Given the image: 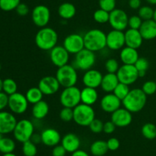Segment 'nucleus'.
I'll list each match as a JSON object with an SVG mask.
<instances>
[{
    "label": "nucleus",
    "instance_id": "nucleus-1",
    "mask_svg": "<svg viewBox=\"0 0 156 156\" xmlns=\"http://www.w3.org/2000/svg\"><path fill=\"white\" fill-rule=\"evenodd\" d=\"M147 95L142 89L134 88L130 90L127 96L122 100V105L131 113H139L146 106Z\"/></svg>",
    "mask_w": 156,
    "mask_h": 156
},
{
    "label": "nucleus",
    "instance_id": "nucleus-2",
    "mask_svg": "<svg viewBox=\"0 0 156 156\" xmlns=\"http://www.w3.org/2000/svg\"><path fill=\"white\" fill-rule=\"evenodd\" d=\"M83 37L85 48L94 53L100 51L107 47V34L101 29H91L88 31Z\"/></svg>",
    "mask_w": 156,
    "mask_h": 156
},
{
    "label": "nucleus",
    "instance_id": "nucleus-3",
    "mask_svg": "<svg viewBox=\"0 0 156 156\" xmlns=\"http://www.w3.org/2000/svg\"><path fill=\"white\" fill-rule=\"evenodd\" d=\"M58 34L50 27L41 28L36 34L35 44L42 50H50L57 45Z\"/></svg>",
    "mask_w": 156,
    "mask_h": 156
},
{
    "label": "nucleus",
    "instance_id": "nucleus-4",
    "mask_svg": "<svg viewBox=\"0 0 156 156\" xmlns=\"http://www.w3.org/2000/svg\"><path fill=\"white\" fill-rule=\"evenodd\" d=\"M95 119V112L92 106L81 102L73 109V121L80 126H88Z\"/></svg>",
    "mask_w": 156,
    "mask_h": 156
},
{
    "label": "nucleus",
    "instance_id": "nucleus-5",
    "mask_svg": "<svg viewBox=\"0 0 156 156\" xmlns=\"http://www.w3.org/2000/svg\"><path fill=\"white\" fill-rule=\"evenodd\" d=\"M56 77L60 86L64 88L76 86L78 81V73L76 68L71 64H66L59 67L56 70Z\"/></svg>",
    "mask_w": 156,
    "mask_h": 156
},
{
    "label": "nucleus",
    "instance_id": "nucleus-6",
    "mask_svg": "<svg viewBox=\"0 0 156 156\" xmlns=\"http://www.w3.org/2000/svg\"><path fill=\"white\" fill-rule=\"evenodd\" d=\"M34 133V125L33 122L29 119H23L17 122L13 136L18 142L24 143L30 140L32 136Z\"/></svg>",
    "mask_w": 156,
    "mask_h": 156
},
{
    "label": "nucleus",
    "instance_id": "nucleus-7",
    "mask_svg": "<svg viewBox=\"0 0 156 156\" xmlns=\"http://www.w3.org/2000/svg\"><path fill=\"white\" fill-rule=\"evenodd\" d=\"M59 101L63 107L74 109L81 103V90L76 86L66 87L61 92Z\"/></svg>",
    "mask_w": 156,
    "mask_h": 156
},
{
    "label": "nucleus",
    "instance_id": "nucleus-8",
    "mask_svg": "<svg viewBox=\"0 0 156 156\" xmlns=\"http://www.w3.org/2000/svg\"><path fill=\"white\" fill-rule=\"evenodd\" d=\"M96 62L95 53L91 50L84 48L75 55L74 67L79 70H87L92 69L93 66Z\"/></svg>",
    "mask_w": 156,
    "mask_h": 156
},
{
    "label": "nucleus",
    "instance_id": "nucleus-9",
    "mask_svg": "<svg viewBox=\"0 0 156 156\" xmlns=\"http://www.w3.org/2000/svg\"><path fill=\"white\" fill-rule=\"evenodd\" d=\"M28 101L25 95L21 93H14L9 96V104L8 107L14 114H23L25 113L28 107Z\"/></svg>",
    "mask_w": 156,
    "mask_h": 156
},
{
    "label": "nucleus",
    "instance_id": "nucleus-10",
    "mask_svg": "<svg viewBox=\"0 0 156 156\" xmlns=\"http://www.w3.org/2000/svg\"><path fill=\"white\" fill-rule=\"evenodd\" d=\"M50 10L44 5H38L35 6L31 12V18L33 23L39 28L47 27L50 20Z\"/></svg>",
    "mask_w": 156,
    "mask_h": 156
},
{
    "label": "nucleus",
    "instance_id": "nucleus-11",
    "mask_svg": "<svg viewBox=\"0 0 156 156\" xmlns=\"http://www.w3.org/2000/svg\"><path fill=\"white\" fill-rule=\"evenodd\" d=\"M120 83L129 86L133 84L140 78L139 72L134 65L123 64L120 66L117 73Z\"/></svg>",
    "mask_w": 156,
    "mask_h": 156
},
{
    "label": "nucleus",
    "instance_id": "nucleus-12",
    "mask_svg": "<svg viewBox=\"0 0 156 156\" xmlns=\"http://www.w3.org/2000/svg\"><path fill=\"white\" fill-rule=\"evenodd\" d=\"M128 21L129 17L123 9H115L110 12L109 24L114 30L125 31L128 27Z\"/></svg>",
    "mask_w": 156,
    "mask_h": 156
},
{
    "label": "nucleus",
    "instance_id": "nucleus-13",
    "mask_svg": "<svg viewBox=\"0 0 156 156\" xmlns=\"http://www.w3.org/2000/svg\"><path fill=\"white\" fill-rule=\"evenodd\" d=\"M62 46L69 53L76 55L85 48L84 37L77 33L70 34L65 38Z\"/></svg>",
    "mask_w": 156,
    "mask_h": 156
},
{
    "label": "nucleus",
    "instance_id": "nucleus-14",
    "mask_svg": "<svg viewBox=\"0 0 156 156\" xmlns=\"http://www.w3.org/2000/svg\"><path fill=\"white\" fill-rule=\"evenodd\" d=\"M38 87L44 95L51 96L59 91L60 84L56 76H46L40 80Z\"/></svg>",
    "mask_w": 156,
    "mask_h": 156
},
{
    "label": "nucleus",
    "instance_id": "nucleus-15",
    "mask_svg": "<svg viewBox=\"0 0 156 156\" xmlns=\"http://www.w3.org/2000/svg\"><path fill=\"white\" fill-rule=\"evenodd\" d=\"M69 54L63 46L56 45L50 50V59L52 64L59 68L68 64Z\"/></svg>",
    "mask_w": 156,
    "mask_h": 156
},
{
    "label": "nucleus",
    "instance_id": "nucleus-16",
    "mask_svg": "<svg viewBox=\"0 0 156 156\" xmlns=\"http://www.w3.org/2000/svg\"><path fill=\"white\" fill-rule=\"evenodd\" d=\"M126 45L125 33L122 31L111 30L107 34V47L112 50H121Z\"/></svg>",
    "mask_w": 156,
    "mask_h": 156
},
{
    "label": "nucleus",
    "instance_id": "nucleus-17",
    "mask_svg": "<svg viewBox=\"0 0 156 156\" xmlns=\"http://www.w3.org/2000/svg\"><path fill=\"white\" fill-rule=\"evenodd\" d=\"M17 119L15 115L8 111H0V133L7 135L13 132L17 124Z\"/></svg>",
    "mask_w": 156,
    "mask_h": 156
},
{
    "label": "nucleus",
    "instance_id": "nucleus-18",
    "mask_svg": "<svg viewBox=\"0 0 156 156\" xmlns=\"http://www.w3.org/2000/svg\"><path fill=\"white\" fill-rule=\"evenodd\" d=\"M111 120L115 124L117 127L124 128V127L130 125L131 122H132V113L125 109L124 107L123 108L120 107V109L111 113Z\"/></svg>",
    "mask_w": 156,
    "mask_h": 156
},
{
    "label": "nucleus",
    "instance_id": "nucleus-19",
    "mask_svg": "<svg viewBox=\"0 0 156 156\" xmlns=\"http://www.w3.org/2000/svg\"><path fill=\"white\" fill-rule=\"evenodd\" d=\"M122 105V101L113 93H107L101 99V108L105 113H113L120 109Z\"/></svg>",
    "mask_w": 156,
    "mask_h": 156
},
{
    "label": "nucleus",
    "instance_id": "nucleus-20",
    "mask_svg": "<svg viewBox=\"0 0 156 156\" xmlns=\"http://www.w3.org/2000/svg\"><path fill=\"white\" fill-rule=\"evenodd\" d=\"M102 79H103V74L101 72L95 69H90L87 71H85V73L82 76V83L85 87L96 89L101 87Z\"/></svg>",
    "mask_w": 156,
    "mask_h": 156
},
{
    "label": "nucleus",
    "instance_id": "nucleus-21",
    "mask_svg": "<svg viewBox=\"0 0 156 156\" xmlns=\"http://www.w3.org/2000/svg\"><path fill=\"white\" fill-rule=\"evenodd\" d=\"M41 142L46 146L54 147L59 145L61 142L62 137L60 133L56 129L53 128H48L44 129L41 133Z\"/></svg>",
    "mask_w": 156,
    "mask_h": 156
},
{
    "label": "nucleus",
    "instance_id": "nucleus-22",
    "mask_svg": "<svg viewBox=\"0 0 156 156\" xmlns=\"http://www.w3.org/2000/svg\"><path fill=\"white\" fill-rule=\"evenodd\" d=\"M143 40L140 30L129 28L125 32V43L127 47L139 49L143 44Z\"/></svg>",
    "mask_w": 156,
    "mask_h": 156
},
{
    "label": "nucleus",
    "instance_id": "nucleus-23",
    "mask_svg": "<svg viewBox=\"0 0 156 156\" xmlns=\"http://www.w3.org/2000/svg\"><path fill=\"white\" fill-rule=\"evenodd\" d=\"M61 145L64 147L67 152L73 153L79 149L81 145V141L79 136L75 133H67L61 140Z\"/></svg>",
    "mask_w": 156,
    "mask_h": 156
},
{
    "label": "nucleus",
    "instance_id": "nucleus-24",
    "mask_svg": "<svg viewBox=\"0 0 156 156\" xmlns=\"http://www.w3.org/2000/svg\"><path fill=\"white\" fill-rule=\"evenodd\" d=\"M120 58L123 64L134 65L137 60L140 58L137 49L132 48L126 46L120 50Z\"/></svg>",
    "mask_w": 156,
    "mask_h": 156
},
{
    "label": "nucleus",
    "instance_id": "nucleus-25",
    "mask_svg": "<svg viewBox=\"0 0 156 156\" xmlns=\"http://www.w3.org/2000/svg\"><path fill=\"white\" fill-rule=\"evenodd\" d=\"M144 40H152L156 38V21L153 19L143 21L139 29Z\"/></svg>",
    "mask_w": 156,
    "mask_h": 156
},
{
    "label": "nucleus",
    "instance_id": "nucleus-26",
    "mask_svg": "<svg viewBox=\"0 0 156 156\" xmlns=\"http://www.w3.org/2000/svg\"><path fill=\"white\" fill-rule=\"evenodd\" d=\"M119 83H120V81L117 77V73H107L106 74L103 76L101 87L105 93H113Z\"/></svg>",
    "mask_w": 156,
    "mask_h": 156
},
{
    "label": "nucleus",
    "instance_id": "nucleus-27",
    "mask_svg": "<svg viewBox=\"0 0 156 156\" xmlns=\"http://www.w3.org/2000/svg\"><path fill=\"white\" fill-rule=\"evenodd\" d=\"M98 99V93L97 90L91 87H85L81 90V102L86 105L92 106Z\"/></svg>",
    "mask_w": 156,
    "mask_h": 156
},
{
    "label": "nucleus",
    "instance_id": "nucleus-28",
    "mask_svg": "<svg viewBox=\"0 0 156 156\" xmlns=\"http://www.w3.org/2000/svg\"><path fill=\"white\" fill-rule=\"evenodd\" d=\"M50 107L46 101L41 100L34 104L32 107V116L36 119H43L48 115Z\"/></svg>",
    "mask_w": 156,
    "mask_h": 156
},
{
    "label": "nucleus",
    "instance_id": "nucleus-29",
    "mask_svg": "<svg viewBox=\"0 0 156 156\" xmlns=\"http://www.w3.org/2000/svg\"><path fill=\"white\" fill-rule=\"evenodd\" d=\"M58 14L62 19H71L76 15V8L73 3H62L58 8Z\"/></svg>",
    "mask_w": 156,
    "mask_h": 156
},
{
    "label": "nucleus",
    "instance_id": "nucleus-30",
    "mask_svg": "<svg viewBox=\"0 0 156 156\" xmlns=\"http://www.w3.org/2000/svg\"><path fill=\"white\" fill-rule=\"evenodd\" d=\"M90 151L94 156H104L108 151L107 142L103 140L94 141L91 145Z\"/></svg>",
    "mask_w": 156,
    "mask_h": 156
},
{
    "label": "nucleus",
    "instance_id": "nucleus-31",
    "mask_svg": "<svg viewBox=\"0 0 156 156\" xmlns=\"http://www.w3.org/2000/svg\"><path fill=\"white\" fill-rule=\"evenodd\" d=\"M26 98H27V101L30 104H35L37 102H40V101L43 100V97H44V94L40 90L39 87H31V88L28 89L26 92L25 94Z\"/></svg>",
    "mask_w": 156,
    "mask_h": 156
},
{
    "label": "nucleus",
    "instance_id": "nucleus-32",
    "mask_svg": "<svg viewBox=\"0 0 156 156\" xmlns=\"http://www.w3.org/2000/svg\"><path fill=\"white\" fill-rule=\"evenodd\" d=\"M15 149V142L9 137H2L0 140V152L2 154L13 152Z\"/></svg>",
    "mask_w": 156,
    "mask_h": 156
},
{
    "label": "nucleus",
    "instance_id": "nucleus-33",
    "mask_svg": "<svg viewBox=\"0 0 156 156\" xmlns=\"http://www.w3.org/2000/svg\"><path fill=\"white\" fill-rule=\"evenodd\" d=\"M142 135L143 137L149 140H153L156 138V125L155 124L148 122L142 127Z\"/></svg>",
    "mask_w": 156,
    "mask_h": 156
},
{
    "label": "nucleus",
    "instance_id": "nucleus-34",
    "mask_svg": "<svg viewBox=\"0 0 156 156\" xmlns=\"http://www.w3.org/2000/svg\"><path fill=\"white\" fill-rule=\"evenodd\" d=\"M18 90V84L12 78H6L3 80L2 84V91L6 94L10 96L17 93Z\"/></svg>",
    "mask_w": 156,
    "mask_h": 156
},
{
    "label": "nucleus",
    "instance_id": "nucleus-35",
    "mask_svg": "<svg viewBox=\"0 0 156 156\" xmlns=\"http://www.w3.org/2000/svg\"><path fill=\"white\" fill-rule=\"evenodd\" d=\"M134 66H135L136 68L138 70L140 77H144L146 74V71L149 69V63L146 58H140L137 60V61L134 64Z\"/></svg>",
    "mask_w": 156,
    "mask_h": 156
},
{
    "label": "nucleus",
    "instance_id": "nucleus-36",
    "mask_svg": "<svg viewBox=\"0 0 156 156\" xmlns=\"http://www.w3.org/2000/svg\"><path fill=\"white\" fill-rule=\"evenodd\" d=\"M110 12L101 9H97L93 14V18L96 22L99 24H106L109 22Z\"/></svg>",
    "mask_w": 156,
    "mask_h": 156
},
{
    "label": "nucleus",
    "instance_id": "nucleus-37",
    "mask_svg": "<svg viewBox=\"0 0 156 156\" xmlns=\"http://www.w3.org/2000/svg\"><path fill=\"white\" fill-rule=\"evenodd\" d=\"M22 153L24 156H36L37 153L36 144L30 140L24 142L22 145Z\"/></svg>",
    "mask_w": 156,
    "mask_h": 156
},
{
    "label": "nucleus",
    "instance_id": "nucleus-38",
    "mask_svg": "<svg viewBox=\"0 0 156 156\" xmlns=\"http://www.w3.org/2000/svg\"><path fill=\"white\" fill-rule=\"evenodd\" d=\"M129 91H130V89H129V86L120 82L118 84V85L116 87V88L114 89L113 93L122 101L127 96Z\"/></svg>",
    "mask_w": 156,
    "mask_h": 156
},
{
    "label": "nucleus",
    "instance_id": "nucleus-39",
    "mask_svg": "<svg viewBox=\"0 0 156 156\" xmlns=\"http://www.w3.org/2000/svg\"><path fill=\"white\" fill-rule=\"evenodd\" d=\"M154 9L151 6H141L139 9L138 15L142 18L143 21H147V20L153 19Z\"/></svg>",
    "mask_w": 156,
    "mask_h": 156
},
{
    "label": "nucleus",
    "instance_id": "nucleus-40",
    "mask_svg": "<svg viewBox=\"0 0 156 156\" xmlns=\"http://www.w3.org/2000/svg\"><path fill=\"white\" fill-rule=\"evenodd\" d=\"M21 0H0V9L5 12H11L15 10Z\"/></svg>",
    "mask_w": 156,
    "mask_h": 156
},
{
    "label": "nucleus",
    "instance_id": "nucleus-41",
    "mask_svg": "<svg viewBox=\"0 0 156 156\" xmlns=\"http://www.w3.org/2000/svg\"><path fill=\"white\" fill-rule=\"evenodd\" d=\"M105 70H107L108 73H117L120 66L117 60L114 58H110V59L107 60V61L105 62Z\"/></svg>",
    "mask_w": 156,
    "mask_h": 156
},
{
    "label": "nucleus",
    "instance_id": "nucleus-42",
    "mask_svg": "<svg viewBox=\"0 0 156 156\" xmlns=\"http://www.w3.org/2000/svg\"><path fill=\"white\" fill-rule=\"evenodd\" d=\"M59 118L65 122H69L73 120V109L63 107L59 112Z\"/></svg>",
    "mask_w": 156,
    "mask_h": 156
},
{
    "label": "nucleus",
    "instance_id": "nucleus-43",
    "mask_svg": "<svg viewBox=\"0 0 156 156\" xmlns=\"http://www.w3.org/2000/svg\"><path fill=\"white\" fill-rule=\"evenodd\" d=\"M142 90L147 96L153 95L156 93V81L148 80L143 84Z\"/></svg>",
    "mask_w": 156,
    "mask_h": 156
},
{
    "label": "nucleus",
    "instance_id": "nucleus-44",
    "mask_svg": "<svg viewBox=\"0 0 156 156\" xmlns=\"http://www.w3.org/2000/svg\"><path fill=\"white\" fill-rule=\"evenodd\" d=\"M98 3L100 9L108 12L116 9V0H98Z\"/></svg>",
    "mask_w": 156,
    "mask_h": 156
},
{
    "label": "nucleus",
    "instance_id": "nucleus-45",
    "mask_svg": "<svg viewBox=\"0 0 156 156\" xmlns=\"http://www.w3.org/2000/svg\"><path fill=\"white\" fill-rule=\"evenodd\" d=\"M90 130L93 133H95V134H99L101 132H103L104 128V122H102L101 119H94L92 122H91L89 125Z\"/></svg>",
    "mask_w": 156,
    "mask_h": 156
},
{
    "label": "nucleus",
    "instance_id": "nucleus-46",
    "mask_svg": "<svg viewBox=\"0 0 156 156\" xmlns=\"http://www.w3.org/2000/svg\"><path fill=\"white\" fill-rule=\"evenodd\" d=\"M143 20L139 15H132L129 17L128 21V27L132 29H136L139 30L143 24Z\"/></svg>",
    "mask_w": 156,
    "mask_h": 156
},
{
    "label": "nucleus",
    "instance_id": "nucleus-47",
    "mask_svg": "<svg viewBox=\"0 0 156 156\" xmlns=\"http://www.w3.org/2000/svg\"><path fill=\"white\" fill-rule=\"evenodd\" d=\"M107 145H108V150L110 151H116L120 148V142L118 139L115 137L110 138L108 141H107Z\"/></svg>",
    "mask_w": 156,
    "mask_h": 156
},
{
    "label": "nucleus",
    "instance_id": "nucleus-48",
    "mask_svg": "<svg viewBox=\"0 0 156 156\" xmlns=\"http://www.w3.org/2000/svg\"><path fill=\"white\" fill-rule=\"evenodd\" d=\"M17 14L20 16H26L29 13V7L25 3H20L15 9Z\"/></svg>",
    "mask_w": 156,
    "mask_h": 156
},
{
    "label": "nucleus",
    "instance_id": "nucleus-49",
    "mask_svg": "<svg viewBox=\"0 0 156 156\" xmlns=\"http://www.w3.org/2000/svg\"><path fill=\"white\" fill-rule=\"evenodd\" d=\"M66 150L64 148L62 145H57L54 146L52 150V155L53 156H66Z\"/></svg>",
    "mask_w": 156,
    "mask_h": 156
},
{
    "label": "nucleus",
    "instance_id": "nucleus-50",
    "mask_svg": "<svg viewBox=\"0 0 156 156\" xmlns=\"http://www.w3.org/2000/svg\"><path fill=\"white\" fill-rule=\"evenodd\" d=\"M116 125L112 121H108L104 123L103 132L105 134H112L116 129Z\"/></svg>",
    "mask_w": 156,
    "mask_h": 156
},
{
    "label": "nucleus",
    "instance_id": "nucleus-51",
    "mask_svg": "<svg viewBox=\"0 0 156 156\" xmlns=\"http://www.w3.org/2000/svg\"><path fill=\"white\" fill-rule=\"evenodd\" d=\"M9 95L6 94L3 91L0 92V111L4 110L9 104Z\"/></svg>",
    "mask_w": 156,
    "mask_h": 156
},
{
    "label": "nucleus",
    "instance_id": "nucleus-52",
    "mask_svg": "<svg viewBox=\"0 0 156 156\" xmlns=\"http://www.w3.org/2000/svg\"><path fill=\"white\" fill-rule=\"evenodd\" d=\"M128 4L130 9H139L141 7V0H129Z\"/></svg>",
    "mask_w": 156,
    "mask_h": 156
},
{
    "label": "nucleus",
    "instance_id": "nucleus-53",
    "mask_svg": "<svg viewBox=\"0 0 156 156\" xmlns=\"http://www.w3.org/2000/svg\"><path fill=\"white\" fill-rule=\"evenodd\" d=\"M30 141H32V142H34V144H38L40 143V142H41V134H34V135L32 136L31 139H30Z\"/></svg>",
    "mask_w": 156,
    "mask_h": 156
},
{
    "label": "nucleus",
    "instance_id": "nucleus-54",
    "mask_svg": "<svg viewBox=\"0 0 156 156\" xmlns=\"http://www.w3.org/2000/svg\"><path fill=\"white\" fill-rule=\"evenodd\" d=\"M71 156H89V154L86 152V151H83V150H77L75 152L72 153Z\"/></svg>",
    "mask_w": 156,
    "mask_h": 156
},
{
    "label": "nucleus",
    "instance_id": "nucleus-55",
    "mask_svg": "<svg viewBox=\"0 0 156 156\" xmlns=\"http://www.w3.org/2000/svg\"><path fill=\"white\" fill-rule=\"evenodd\" d=\"M146 1L150 5H156V0H146Z\"/></svg>",
    "mask_w": 156,
    "mask_h": 156
},
{
    "label": "nucleus",
    "instance_id": "nucleus-56",
    "mask_svg": "<svg viewBox=\"0 0 156 156\" xmlns=\"http://www.w3.org/2000/svg\"><path fill=\"white\" fill-rule=\"evenodd\" d=\"M2 156H17V155L15 154H14L13 152H12V153H7V154H3Z\"/></svg>",
    "mask_w": 156,
    "mask_h": 156
},
{
    "label": "nucleus",
    "instance_id": "nucleus-57",
    "mask_svg": "<svg viewBox=\"0 0 156 156\" xmlns=\"http://www.w3.org/2000/svg\"><path fill=\"white\" fill-rule=\"evenodd\" d=\"M2 84H3V80L0 78V92L2 91Z\"/></svg>",
    "mask_w": 156,
    "mask_h": 156
},
{
    "label": "nucleus",
    "instance_id": "nucleus-58",
    "mask_svg": "<svg viewBox=\"0 0 156 156\" xmlns=\"http://www.w3.org/2000/svg\"><path fill=\"white\" fill-rule=\"evenodd\" d=\"M153 20L155 21H156V9H155L154 11V15H153Z\"/></svg>",
    "mask_w": 156,
    "mask_h": 156
},
{
    "label": "nucleus",
    "instance_id": "nucleus-59",
    "mask_svg": "<svg viewBox=\"0 0 156 156\" xmlns=\"http://www.w3.org/2000/svg\"><path fill=\"white\" fill-rule=\"evenodd\" d=\"M3 136V135H2V134H1V133H0V140H1V139H2V137H3V136Z\"/></svg>",
    "mask_w": 156,
    "mask_h": 156
},
{
    "label": "nucleus",
    "instance_id": "nucleus-60",
    "mask_svg": "<svg viewBox=\"0 0 156 156\" xmlns=\"http://www.w3.org/2000/svg\"><path fill=\"white\" fill-rule=\"evenodd\" d=\"M1 68H2V66H1V64H0V70H1Z\"/></svg>",
    "mask_w": 156,
    "mask_h": 156
},
{
    "label": "nucleus",
    "instance_id": "nucleus-61",
    "mask_svg": "<svg viewBox=\"0 0 156 156\" xmlns=\"http://www.w3.org/2000/svg\"><path fill=\"white\" fill-rule=\"evenodd\" d=\"M155 81H156V78H155Z\"/></svg>",
    "mask_w": 156,
    "mask_h": 156
}]
</instances>
